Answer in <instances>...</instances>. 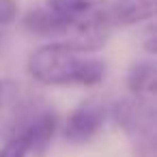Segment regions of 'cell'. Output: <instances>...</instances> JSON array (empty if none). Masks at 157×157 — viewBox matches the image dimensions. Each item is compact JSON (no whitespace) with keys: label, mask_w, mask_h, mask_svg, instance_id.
<instances>
[{"label":"cell","mask_w":157,"mask_h":157,"mask_svg":"<svg viewBox=\"0 0 157 157\" xmlns=\"http://www.w3.org/2000/svg\"><path fill=\"white\" fill-rule=\"evenodd\" d=\"M116 125L133 140L140 153L157 151V103L144 97L121 99L112 108Z\"/></svg>","instance_id":"3957f363"},{"label":"cell","mask_w":157,"mask_h":157,"mask_svg":"<svg viewBox=\"0 0 157 157\" xmlns=\"http://www.w3.org/2000/svg\"><path fill=\"white\" fill-rule=\"evenodd\" d=\"M26 67L30 78L45 86H97L105 78L101 58L56 41L33 50Z\"/></svg>","instance_id":"6da1fadb"},{"label":"cell","mask_w":157,"mask_h":157,"mask_svg":"<svg viewBox=\"0 0 157 157\" xmlns=\"http://www.w3.org/2000/svg\"><path fill=\"white\" fill-rule=\"evenodd\" d=\"M144 50L148 52V54H153V56H157V35H153L146 43H144Z\"/></svg>","instance_id":"8fae6325"},{"label":"cell","mask_w":157,"mask_h":157,"mask_svg":"<svg viewBox=\"0 0 157 157\" xmlns=\"http://www.w3.org/2000/svg\"><path fill=\"white\" fill-rule=\"evenodd\" d=\"M30 151H28V142L24 136L15 138V140H9L0 146V157H26Z\"/></svg>","instance_id":"9c48e42d"},{"label":"cell","mask_w":157,"mask_h":157,"mask_svg":"<svg viewBox=\"0 0 157 157\" xmlns=\"http://www.w3.org/2000/svg\"><path fill=\"white\" fill-rule=\"evenodd\" d=\"M105 123V108L99 101H86L78 105L65 123V138L73 144H84L93 140Z\"/></svg>","instance_id":"5b68a950"},{"label":"cell","mask_w":157,"mask_h":157,"mask_svg":"<svg viewBox=\"0 0 157 157\" xmlns=\"http://www.w3.org/2000/svg\"><path fill=\"white\" fill-rule=\"evenodd\" d=\"M127 88L136 97H157V60L131 65L127 73Z\"/></svg>","instance_id":"52a82bcc"},{"label":"cell","mask_w":157,"mask_h":157,"mask_svg":"<svg viewBox=\"0 0 157 157\" xmlns=\"http://www.w3.org/2000/svg\"><path fill=\"white\" fill-rule=\"evenodd\" d=\"M101 2L103 0H45V7L56 15L84 17V15L93 13Z\"/></svg>","instance_id":"ba28073f"},{"label":"cell","mask_w":157,"mask_h":157,"mask_svg":"<svg viewBox=\"0 0 157 157\" xmlns=\"http://www.w3.org/2000/svg\"><path fill=\"white\" fill-rule=\"evenodd\" d=\"M151 30H153V35H157V24H153V28H151Z\"/></svg>","instance_id":"7c38bea8"},{"label":"cell","mask_w":157,"mask_h":157,"mask_svg":"<svg viewBox=\"0 0 157 157\" xmlns=\"http://www.w3.org/2000/svg\"><path fill=\"white\" fill-rule=\"evenodd\" d=\"M101 17L112 33L116 28L144 24L157 20V0H103Z\"/></svg>","instance_id":"277c9868"},{"label":"cell","mask_w":157,"mask_h":157,"mask_svg":"<svg viewBox=\"0 0 157 157\" xmlns=\"http://www.w3.org/2000/svg\"><path fill=\"white\" fill-rule=\"evenodd\" d=\"M43 108L20 82L9 78L0 80V142L5 144L24 136Z\"/></svg>","instance_id":"7a4b0ae2"},{"label":"cell","mask_w":157,"mask_h":157,"mask_svg":"<svg viewBox=\"0 0 157 157\" xmlns=\"http://www.w3.org/2000/svg\"><path fill=\"white\" fill-rule=\"evenodd\" d=\"M56 129H58V116L50 108H43L24 133V138L28 142V151L35 157H43L56 136Z\"/></svg>","instance_id":"8992f818"},{"label":"cell","mask_w":157,"mask_h":157,"mask_svg":"<svg viewBox=\"0 0 157 157\" xmlns=\"http://www.w3.org/2000/svg\"><path fill=\"white\" fill-rule=\"evenodd\" d=\"M17 13H20V7L15 0H0V28L13 24L17 20Z\"/></svg>","instance_id":"30bf717a"}]
</instances>
